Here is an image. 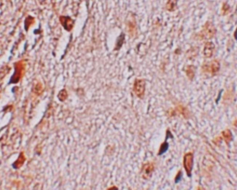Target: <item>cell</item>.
I'll return each instance as SVG.
<instances>
[{
    "instance_id": "12",
    "label": "cell",
    "mask_w": 237,
    "mask_h": 190,
    "mask_svg": "<svg viewBox=\"0 0 237 190\" xmlns=\"http://www.w3.org/2000/svg\"><path fill=\"white\" fill-rule=\"evenodd\" d=\"M237 28H236V30H235V32H234V37H235V38L236 39V40H237Z\"/></svg>"
},
{
    "instance_id": "6",
    "label": "cell",
    "mask_w": 237,
    "mask_h": 190,
    "mask_svg": "<svg viewBox=\"0 0 237 190\" xmlns=\"http://www.w3.org/2000/svg\"><path fill=\"white\" fill-rule=\"evenodd\" d=\"M143 169L144 176L145 177L147 175L146 177H147L148 176H150V174L153 171V167L152 165L147 164L144 166Z\"/></svg>"
},
{
    "instance_id": "8",
    "label": "cell",
    "mask_w": 237,
    "mask_h": 190,
    "mask_svg": "<svg viewBox=\"0 0 237 190\" xmlns=\"http://www.w3.org/2000/svg\"><path fill=\"white\" fill-rule=\"evenodd\" d=\"M177 8V1H169L166 4V9L169 11H173Z\"/></svg>"
},
{
    "instance_id": "10",
    "label": "cell",
    "mask_w": 237,
    "mask_h": 190,
    "mask_svg": "<svg viewBox=\"0 0 237 190\" xmlns=\"http://www.w3.org/2000/svg\"><path fill=\"white\" fill-rule=\"evenodd\" d=\"M230 10V6L226 3L223 4V7H222V12L223 15H225L229 13Z\"/></svg>"
},
{
    "instance_id": "3",
    "label": "cell",
    "mask_w": 237,
    "mask_h": 190,
    "mask_svg": "<svg viewBox=\"0 0 237 190\" xmlns=\"http://www.w3.org/2000/svg\"><path fill=\"white\" fill-rule=\"evenodd\" d=\"M145 83L143 79H137L134 84L133 89L136 96L140 98H143L145 91Z\"/></svg>"
},
{
    "instance_id": "5",
    "label": "cell",
    "mask_w": 237,
    "mask_h": 190,
    "mask_svg": "<svg viewBox=\"0 0 237 190\" xmlns=\"http://www.w3.org/2000/svg\"><path fill=\"white\" fill-rule=\"evenodd\" d=\"M214 48H215V45L212 42H206L204 48V55L206 58L211 57L212 56Z\"/></svg>"
},
{
    "instance_id": "11",
    "label": "cell",
    "mask_w": 237,
    "mask_h": 190,
    "mask_svg": "<svg viewBox=\"0 0 237 190\" xmlns=\"http://www.w3.org/2000/svg\"><path fill=\"white\" fill-rule=\"evenodd\" d=\"M182 176L183 173L182 171H180L177 173L175 178V181L176 184H177V183H178L179 182L181 181V179H182Z\"/></svg>"
},
{
    "instance_id": "4",
    "label": "cell",
    "mask_w": 237,
    "mask_h": 190,
    "mask_svg": "<svg viewBox=\"0 0 237 190\" xmlns=\"http://www.w3.org/2000/svg\"><path fill=\"white\" fill-rule=\"evenodd\" d=\"M220 69V64L218 61L214 60L207 63L203 66L204 70L206 72L214 75L218 72Z\"/></svg>"
},
{
    "instance_id": "1",
    "label": "cell",
    "mask_w": 237,
    "mask_h": 190,
    "mask_svg": "<svg viewBox=\"0 0 237 190\" xmlns=\"http://www.w3.org/2000/svg\"><path fill=\"white\" fill-rule=\"evenodd\" d=\"M217 30L212 22L208 21L205 23L203 28L198 34L202 39H210L214 37L216 34Z\"/></svg>"
},
{
    "instance_id": "2",
    "label": "cell",
    "mask_w": 237,
    "mask_h": 190,
    "mask_svg": "<svg viewBox=\"0 0 237 190\" xmlns=\"http://www.w3.org/2000/svg\"><path fill=\"white\" fill-rule=\"evenodd\" d=\"M194 156L191 153H187L184 158L183 165L184 168L186 171L187 175L189 177H191L192 171L194 164Z\"/></svg>"
},
{
    "instance_id": "7",
    "label": "cell",
    "mask_w": 237,
    "mask_h": 190,
    "mask_svg": "<svg viewBox=\"0 0 237 190\" xmlns=\"http://www.w3.org/2000/svg\"><path fill=\"white\" fill-rule=\"evenodd\" d=\"M169 143L167 142L166 140H165V142H163L162 144L161 145V146H160L158 155L161 156L165 154L169 148Z\"/></svg>"
},
{
    "instance_id": "9",
    "label": "cell",
    "mask_w": 237,
    "mask_h": 190,
    "mask_svg": "<svg viewBox=\"0 0 237 190\" xmlns=\"http://www.w3.org/2000/svg\"><path fill=\"white\" fill-rule=\"evenodd\" d=\"M187 75L190 79H193L195 76L194 67L193 66H189L186 70Z\"/></svg>"
}]
</instances>
